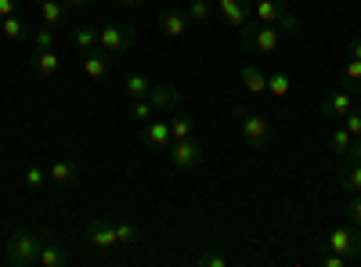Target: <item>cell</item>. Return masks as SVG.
<instances>
[{
	"label": "cell",
	"instance_id": "83f0119b",
	"mask_svg": "<svg viewBox=\"0 0 361 267\" xmlns=\"http://www.w3.org/2000/svg\"><path fill=\"white\" fill-rule=\"evenodd\" d=\"M343 87H347L354 98L361 94V62H357V58H350V62L343 66Z\"/></svg>",
	"mask_w": 361,
	"mask_h": 267
},
{
	"label": "cell",
	"instance_id": "f35d334b",
	"mask_svg": "<svg viewBox=\"0 0 361 267\" xmlns=\"http://www.w3.org/2000/svg\"><path fill=\"white\" fill-rule=\"evenodd\" d=\"M18 11V0H0V18H8Z\"/></svg>",
	"mask_w": 361,
	"mask_h": 267
},
{
	"label": "cell",
	"instance_id": "5bb4252c",
	"mask_svg": "<svg viewBox=\"0 0 361 267\" xmlns=\"http://www.w3.org/2000/svg\"><path fill=\"white\" fill-rule=\"evenodd\" d=\"M148 101L156 105V112H177L180 108V91H173V87H166V83H152Z\"/></svg>",
	"mask_w": 361,
	"mask_h": 267
},
{
	"label": "cell",
	"instance_id": "d6a6232c",
	"mask_svg": "<svg viewBox=\"0 0 361 267\" xmlns=\"http://www.w3.org/2000/svg\"><path fill=\"white\" fill-rule=\"evenodd\" d=\"M51 47H54V29L51 25L37 29V33H33V51H51Z\"/></svg>",
	"mask_w": 361,
	"mask_h": 267
},
{
	"label": "cell",
	"instance_id": "74e56055",
	"mask_svg": "<svg viewBox=\"0 0 361 267\" xmlns=\"http://www.w3.org/2000/svg\"><path fill=\"white\" fill-rule=\"evenodd\" d=\"M66 4H69L73 11H90V8L98 4V0H66Z\"/></svg>",
	"mask_w": 361,
	"mask_h": 267
},
{
	"label": "cell",
	"instance_id": "e575fe53",
	"mask_svg": "<svg viewBox=\"0 0 361 267\" xmlns=\"http://www.w3.org/2000/svg\"><path fill=\"white\" fill-rule=\"evenodd\" d=\"M343 213H347V221H350L354 228H361V195H357V199H350V202L343 206Z\"/></svg>",
	"mask_w": 361,
	"mask_h": 267
},
{
	"label": "cell",
	"instance_id": "f1b7e54d",
	"mask_svg": "<svg viewBox=\"0 0 361 267\" xmlns=\"http://www.w3.org/2000/svg\"><path fill=\"white\" fill-rule=\"evenodd\" d=\"M22 177H25V188H33V192H40V188L51 181V177H47V170H44L40 163H29Z\"/></svg>",
	"mask_w": 361,
	"mask_h": 267
},
{
	"label": "cell",
	"instance_id": "1f68e13d",
	"mask_svg": "<svg viewBox=\"0 0 361 267\" xmlns=\"http://www.w3.org/2000/svg\"><path fill=\"white\" fill-rule=\"evenodd\" d=\"M185 11H188V18H192V22H206L217 8H214V0H192V4H188Z\"/></svg>",
	"mask_w": 361,
	"mask_h": 267
},
{
	"label": "cell",
	"instance_id": "6da1fadb",
	"mask_svg": "<svg viewBox=\"0 0 361 267\" xmlns=\"http://www.w3.org/2000/svg\"><path fill=\"white\" fill-rule=\"evenodd\" d=\"M238 37H243V47L260 54V58H271L279 47H282V33H279V25H243L238 29Z\"/></svg>",
	"mask_w": 361,
	"mask_h": 267
},
{
	"label": "cell",
	"instance_id": "4316f807",
	"mask_svg": "<svg viewBox=\"0 0 361 267\" xmlns=\"http://www.w3.org/2000/svg\"><path fill=\"white\" fill-rule=\"evenodd\" d=\"M340 185H343L347 192H357V195H361V163L347 159V166H343V173H340Z\"/></svg>",
	"mask_w": 361,
	"mask_h": 267
},
{
	"label": "cell",
	"instance_id": "ab89813d",
	"mask_svg": "<svg viewBox=\"0 0 361 267\" xmlns=\"http://www.w3.org/2000/svg\"><path fill=\"white\" fill-rule=\"evenodd\" d=\"M347 159L361 163V137H354V144H350V152H347Z\"/></svg>",
	"mask_w": 361,
	"mask_h": 267
},
{
	"label": "cell",
	"instance_id": "cb8c5ba5",
	"mask_svg": "<svg viewBox=\"0 0 361 267\" xmlns=\"http://www.w3.org/2000/svg\"><path fill=\"white\" fill-rule=\"evenodd\" d=\"M170 134L173 141H185V137H195V120L185 112H173V120H170Z\"/></svg>",
	"mask_w": 361,
	"mask_h": 267
},
{
	"label": "cell",
	"instance_id": "8992f818",
	"mask_svg": "<svg viewBox=\"0 0 361 267\" xmlns=\"http://www.w3.org/2000/svg\"><path fill=\"white\" fill-rule=\"evenodd\" d=\"M325 249L343 253L347 260L361 256V228H354V224H340V228H333V231H329V242H325Z\"/></svg>",
	"mask_w": 361,
	"mask_h": 267
},
{
	"label": "cell",
	"instance_id": "484cf974",
	"mask_svg": "<svg viewBox=\"0 0 361 267\" xmlns=\"http://www.w3.org/2000/svg\"><path fill=\"white\" fill-rule=\"evenodd\" d=\"M0 33H4L8 40H25L29 37V29L18 15H8V18H0Z\"/></svg>",
	"mask_w": 361,
	"mask_h": 267
},
{
	"label": "cell",
	"instance_id": "ffe728a7",
	"mask_svg": "<svg viewBox=\"0 0 361 267\" xmlns=\"http://www.w3.org/2000/svg\"><path fill=\"white\" fill-rule=\"evenodd\" d=\"M112 224H116V246H123V249H134V246L141 242V228H137L134 221L119 217V221H112Z\"/></svg>",
	"mask_w": 361,
	"mask_h": 267
},
{
	"label": "cell",
	"instance_id": "9c48e42d",
	"mask_svg": "<svg viewBox=\"0 0 361 267\" xmlns=\"http://www.w3.org/2000/svg\"><path fill=\"white\" fill-rule=\"evenodd\" d=\"M188 25H192V18H188L185 8H166V11H159V33L170 37V40H180V37L188 33Z\"/></svg>",
	"mask_w": 361,
	"mask_h": 267
},
{
	"label": "cell",
	"instance_id": "d590c367",
	"mask_svg": "<svg viewBox=\"0 0 361 267\" xmlns=\"http://www.w3.org/2000/svg\"><path fill=\"white\" fill-rule=\"evenodd\" d=\"M322 263H325V267H347V256H343V253H333V249H325V253H322Z\"/></svg>",
	"mask_w": 361,
	"mask_h": 267
},
{
	"label": "cell",
	"instance_id": "7a4b0ae2",
	"mask_svg": "<svg viewBox=\"0 0 361 267\" xmlns=\"http://www.w3.org/2000/svg\"><path fill=\"white\" fill-rule=\"evenodd\" d=\"M40 242L44 239H37L33 231H15L8 239V246H4V260L11 267H33L40 260Z\"/></svg>",
	"mask_w": 361,
	"mask_h": 267
},
{
	"label": "cell",
	"instance_id": "7402d4cb",
	"mask_svg": "<svg viewBox=\"0 0 361 267\" xmlns=\"http://www.w3.org/2000/svg\"><path fill=\"white\" fill-rule=\"evenodd\" d=\"M148 91H152V80H148L145 73H127V76H123V94H127L130 101L148 98Z\"/></svg>",
	"mask_w": 361,
	"mask_h": 267
},
{
	"label": "cell",
	"instance_id": "f546056e",
	"mask_svg": "<svg viewBox=\"0 0 361 267\" xmlns=\"http://www.w3.org/2000/svg\"><path fill=\"white\" fill-rule=\"evenodd\" d=\"M152 116H156V105L148 101V98H137V101H130V120H134L137 127H141V123H148Z\"/></svg>",
	"mask_w": 361,
	"mask_h": 267
},
{
	"label": "cell",
	"instance_id": "44dd1931",
	"mask_svg": "<svg viewBox=\"0 0 361 267\" xmlns=\"http://www.w3.org/2000/svg\"><path fill=\"white\" fill-rule=\"evenodd\" d=\"M76 173H80V166H76L73 159H54V163L47 166L51 185H73V181H76Z\"/></svg>",
	"mask_w": 361,
	"mask_h": 267
},
{
	"label": "cell",
	"instance_id": "8d00e7d4",
	"mask_svg": "<svg viewBox=\"0 0 361 267\" xmlns=\"http://www.w3.org/2000/svg\"><path fill=\"white\" fill-rule=\"evenodd\" d=\"M202 267H228V256H217V253H202L199 256Z\"/></svg>",
	"mask_w": 361,
	"mask_h": 267
},
{
	"label": "cell",
	"instance_id": "8fae6325",
	"mask_svg": "<svg viewBox=\"0 0 361 267\" xmlns=\"http://www.w3.org/2000/svg\"><path fill=\"white\" fill-rule=\"evenodd\" d=\"M141 137H145V144L152 148V152H166L170 148V141H173V134H170V123H163V120H148V123H141Z\"/></svg>",
	"mask_w": 361,
	"mask_h": 267
},
{
	"label": "cell",
	"instance_id": "52a82bcc",
	"mask_svg": "<svg viewBox=\"0 0 361 267\" xmlns=\"http://www.w3.org/2000/svg\"><path fill=\"white\" fill-rule=\"evenodd\" d=\"M83 235H87V242L94 246V249H102V253L116 249V224H112V217H94V221H87Z\"/></svg>",
	"mask_w": 361,
	"mask_h": 267
},
{
	"label": "cell",
	"instance_id": "e0dca14e",
	"mask_svg": "<svg viewBox=\"0 0 361 267\" xmlns=\"http://www.w3.org/2000/svg\"><path fill=\"white\" fill-rule=\"evenodd\" d=\"M37 263H40V267H62V263H69V249H66L62 242H54V239H44Z\"/></svg>",
	"mask_w": 361,
	"mask_h": 267
},
{
	"label": "cell",
	"instance_id": "277c9868",
	"mask_svg": "<svg viewBox=\"0 0 361 267\" xmlns=\"http://www.w3.org/2000/svg\"><path fill=\"white\" fill-rule=\"evenodd\" d=\"M170 166L173 170H195L206 159V144L199 137H185V141H170Z\"/></svg>",
	"mask_w": 361,
	"mask_h": 267
},
{
	"label": "cell",
	"instance_id": "b9f144b4",
	"mask_svg": "<svg viewBox=\"0 0 361 267\" xmlns=\"http://www.w3.org/2000/svg\"><path fill=\"white\" fill-rule=\"evenodd\" d=\"M119 4H123V8H145L148 0H119Z\"/></svg>",
	"mask_w": 361,
	"mask_h": 267
},
{
	"label": "cell",
	"instance_id": "d6986e66",
	"mask_svg": "<svg viewBox=\"0 0 361 267\" xmlns=\"http://www.w3.org/2000/svg\"><path fill=\"white\" fill-rule=\"evenodd\" d=\"M267 94L279 98V101H286V98L293 94V80H289L286 69H271V73H267Z\"/></svg>",
	"mask_w": 361,
	"mask_h": 267
},
{
	"label": "cell",
	"instance_id": "603a6c76",
	"mask_svg": "<svg viewBox=\"0 0 361 267\" xmlns=\"http://www.w3.org/2000/svg\"><path fill=\"white\" fill-rule=\"evenodd\" d=\"M350 144H354V137L347 134V127H343V123H336L333 130H329V148H333L336 156H343V159H347V152H350Z\"/></svg>",
	"mask_w": 361,
	"mask_h": 267
},
{
	"label": "cell",
	"instance_id": "7c38bea8",
	"mask_svg": "<svg viewBox=\"0 0 361 267\" xmlns=\"http://www.w3.org/2000/svg\"><path fill=\"white\" fill-rule=\"evenodd\" d=\"M112 58H116V54H109V51H102V47L83 51V76H87V80H105V76L112 73Z\"/></svg>",
	"mask_w": 361,
	"mask_h": 267
},
{
	"label": "cell",
	"instance_id": "60d3db41",
	"mask_svg": "<svg viewBox=\"0 0 361 267\" xmlns=\"http://www.w3.org/2000/svg\"><path fill=\"white\" fill-rule=\"evenodd\" d=\"M347 54H350V58H357V62H361V37L347 44Z\"/></svg>",
	"mask_w": 361,
	"mask_h": 267
},
{
	"label": "cell",
	"instance_id": "ac0fdd59",
	"mask_svg": "<svg viewBox=\"0 0 361 267\" xmlns=\"http://www.w3.org/2000/svg\"><path fill=\"white\" fill-rule=\"evenodd\" d=\"M282 8H286V0H253V18H257V25H275L279 15H282Z\"/></svg>",
	"mask_w": 361,
	"mask_h": 267
},
{
	"label": "cell",
	"instance_id": "836d02e7",
	"mask_svg": "<svg viewBox=\"0 0 361 267\" xmlns=\"http://www.w3.org/2000/svg\"><path fill=\"white\" fill-rule=\"evenodd\" d=\"M340 123L347 127V134H350V137H361V108L354 105V108H350V112L343 116V120H340Z\"/></svg>",
	"mask_w": 361,
	"mask_h": 267
},
{
	"label": "cell",
	"instance_id": "3957f363",
	"mask_svg": "<svg viewBox=\"0 0 361 267\" xmlns=\"http://www.w3.org/2000/svg\"><path fill=\"white\" fill-rule=\"evenodd\" d=\"M137 40V29L134 25H119V22H105L98 29V47L109 54H127Z\"/></svg>",
	"mask_w": 361,
	"mask_h": 267
},
{
	"label": "cell",
	"instance_id": "9a60e30c",
	"mask_svg": "<svg viewBox=\"0 0 361 267\" xmlns=\"http://www.w3.org/2000/svg\"><path fill=\"white\" fill-rule=\"evenodd\" d=\"M37 15L44 18V25L51 29H66V0H33Z\"/></svg>",
	"mask_w": 361,
	"mask_h": 267
},
{
	"label": "cell",
	"instance_id": "ba28073f",
	"mask_svg": "<svg viewBox=\"0 0 361 267\" xmlns=\"http://www.w3.org/2000/svg\"><path fill=\"white\" fill-rule=\"evenodd\" d=\"M350 108H354V94L347 91V87H340V91H333V94L322 98V116H325L329 123H340Z\"/></svg>",
	"mask_w": 361,
	"mask_h": 267
},
{
	"label": "cell",
	"instance_id": "4dcf8cb0",
	"mask_svg": "<svg viewBox=\"0 0 361 267\" xmlns=\"http://www.w3.org/2000/svg\"><path fill=\"white\" fill-rule=\"evenodd\" d=\"M275 25H279L282 37H296V33H300V15H296L293 8H282V15H279Z\"/></svg>",
	"mask_w": 361,
	"mask_h": 267
},
{
	"label": "cell",
	"instance_id": "5b68a950",
	"mask_svg": "<svg viewBox=\"0 0 361 267\" xmlns=\"http://www.w3.org/2000/svg\"><path fill=\"white\" fill-rule=\"evenodd\" d=\"M238 130H243L246 144L257 148V152L271 144V123L264 120L260 112H238Z\"/></svg>",
	"mask_w": 361,
	"mask_h": 267
},
{
	"label": "cell",
	"instance_id": "30bf717a",
	"mask_svg": "<svg viewBox=\"0 0 361 267\" xmlns=\"http://www.w3.org/2000/svg\"><path fill=\"white\" fill-rule=\"evenodd\" d=\"M214 8H217V11L224 15V22L235 25V29L250 25V18H253V4H250V0H214Z\"/></svg>",
	"mask_w": 361,
	"mask_h": 267
},
{
	"label": "cell",
	"instance_id": "4fadbf2b",
	"mask_svg": "<svg viewBox=\"0 0 361 267\" xmlns=\"http://www.w3.org/2000/svg\"><path fill=\"white\" fill-rule=\"evenodd\" d=\"M238 83H243L250 94H267V69H260L257 62L238 66Z\"/></svg>",
	"mask_w": 361,
	"mask_h": 267
},
{
	"label": "cell",
	"instance_id": "2e32d148",
	"mask_svg": "<svg viewBox=\"0 0 361 267\" xmlns=\"http://www.w3.org/2000/svg\"><path fill=\"white\" fill-rule=\"evenodd\" d=\"M29 66H33V73H37V76H54L58 69H62V54H58L54 47H51V51H33Z\"/></svg>",
	"mask_w": 361,
	"mask_h": 267
},
{
	"label": "cell",
	"instance_id": "d4e9b609",
	"mask_svg": "<svg viewBox=\"0 0 361 267\" xmlns=\"http://www.w3.org/2000/svg\"><path fill=\"white\" fill-rule=\"evenodd\" d=\"M73 44H76L80 51H94V47H98V29H94V25H76V29H73Z\"/></svg>",
	"mask_w": 361,
	"mask_h": 267
}]
</instances>
